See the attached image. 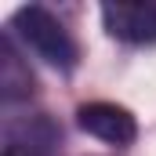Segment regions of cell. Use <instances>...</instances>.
<instances>
[{
  "instance_id": "cell-4",
  "label": "cell",
  "mask_w": 156,
  "mask_h": 156,
  "mask_svg": "<svg viewBox=\"0 0 156 156\" xmlns=\"http://www.w3.org/2000/svg\"><path fill=\"white\" fill-rule=\"evenodd\" d=\"M62 131L47 116H33L22 127H7L4 138V156H58Z\"/></svg>"
},
{
  "instance_id": "cell-3",
  "label": "cell",
  "mask_w": 156,
  "mask_h": 156,
  "mask_svg": "<svg viewBox=\"0 0 156 156\" xmlns=\"http://www.w3.org/2000/svg\"><path fill=\"white\" fill-rule=\"evenodd\" d=\"M76 123L80 131H87L91 138H98L105 145H131L138 138L134 113L116 102H83L76 109Z\"/></svg>"
},
{
  "instance_id": "cell-2",
  "label": "cell",
  "mask_w": 156,
  "mask_h": 156,
  "mask_svg": "<svg viewBox=\"0 0 156 156\" xmlns=\"http://www.w3.org/2000/svg\"><path fill=\"white\" fill-rule=\"evenodd\" d=\"M102 26L113 40L145 47L156 44V4L153 0H120L102 4Z\"/></svg>"
},
{
  "instance_id": "cell-1",
  "label": "cell",
  "mask_w": 156,
  "mask_h": 156,
  "mask_svg": "<svg viewBox=\"0 0 156 156\" xmlns=\"http://www.w3.org/2000/svg\"><path fill=\"white\" fill-rule=\"evenodd\" d=\"M11 33L26 44V51H33L44 66L58 69V73H73L76 69V40L62 26L58 15H51L40 4H26L11 15Z\"/></svg>"
},
{
  "instance_id": "cell-5",
  "label": "cell",
  "mask_w": 156,
  "mask_h": 156,
  "mask_svg": "<svg viewBox=\"0 0 156 156\" xmlns=\"http://www.w3.org/2000/svg\"><path fill=\"white\" fill-rule=\"evenodd\" d=\"M0 94H4V102H18V98L33 94V73L18 58L11 37L0 40Z\"/></svg>"
}]
</instances>
